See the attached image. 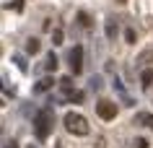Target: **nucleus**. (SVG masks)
Masks as SVG:
<instances>
[{"instance_id": "f257e3e1", "label": "nucleus", "mask_w": 153, "mask_h": 148, "mask_svg": "<svg viewBox=\"0 0 153 148\" xmlns=\"http://www.w3.org/2000/svg\"><path fill=\"white\" fill-rule=\"evenodd\" d=\"M52 125H55V109L52 107H42L34 117V135L39 140H47L49 132H52Z\"/></svg>"}, {"instance_id": "f03ea898", "label": "nucleus", "mask_w": 153, "mask_h": 148, "mask_svg": "<svg viewBox=\"0 0 153 148\" xmlns=\"http://www.w3.org/2000/svg\"><path fill=\"white\" fill-rule=\"evenodd\" d=\"M62 125L65 130L70 132V135H78V138H83V135H88V120L83 115H78V112H68V115L62 117Z\"/></svg>"}, {"instance_id": "7ed1b4c3", "label": "nucleus", "mask_w": 153, "mask_h": 148, "mask_svg": "<svg viewBox=\"0 0 153 148\" xmlns=\"http://www.w3.org/2000/svg\"><path fill=\"white\" fill-rule=\"evenodd\" d=\"M68 65H70V70L75 75L83 70V47H81V44H75V47L68 52Z\"/></svg>"}, {"instance_id": "20e7f679", "label": "nucleus", "mask_w": 153, "mask_h": 148, "mask_svg": "<svg viewBox=\"0 0 153 148\" xmlns=\"http://www.w3.org/2000/svg\"><path fill=\"white\" fill-rule=\"evenodd\" d=\"M96 115L101 117V120H114V117H117V104L109 101V99H101L96 104Z\"/></svg>"}, {"instance_id": "39448f33", "label": "nucleus", "mask_w": 153, "mask_h": 148, "mask_svg": "<svg viewBox=\"0 0 153 148\" xmlns=\"http://www.w3.org/2000/svg\"><path fill=\"white\" fill-rule=\"evenodd\" d=\"M117 34H120V26H117V21H114V18H109V21H106V39H117Z\"/></svg>"}, {"instance_id": "423d86ee", "label": "nucleus", "mask_w": 153, "mask_h": 148, "mask_svg": "<svg viewBox=\"0 0 153 148\" xmlns=\"http://www.w3.org/2000/svg\"><path fill=\"white\" fill-rule=\"evenodd\" d=\"M140 83H143V89H151L153 86V68H145L140 73Z\"/></svg>"}, {"instance_id": "0eeeda50", "label": "nucleus", "mask_w": 153, "mask_h": 148, "mask_svg": "<svg viewBox=\"0 0 153 148\" xmlns=\"http://www.w3.org/2000/svg\"><path fill=\"white\" fill-rule=\"evenodd\" d=\"M39 49H42V44H39V39H36V36H31V39L26 42V52H29V55H36Z\"/></svg>"}, {"instance_id": "6e6552de", "label": "nucleus", "mask_w": 153, "mask_h": 148, "mask_svg": "<svg viewBox=\"0 0 153 148\" xmlns=\"http://www.w3.org/2000/svg\"><path fill=\"white\" fill-rule=\"evenodd\" d=\"M60 89H62L65 94H68V96L73 94V78H70V75H65V78H60Z\"/></svg>"}, {"instance_id": "1a4fd4ad", "label": "nucleus", "mask_w": 153, "mask_h": 148, "mask_svg": "<svg viewBox=\"0 0 153 148\" xmlns=\"http://www.w3.org/2000/svg\"><path fill=\"white\" fill-rule=\"evenodd\" d=\"M52 86H55V81H52V78H44V81L36 83V89H34V91H36V94H42V91H49Z\"/></svg>"}, {"instance_id": "9d476101", "label": "nucleus", "mask_w": 153, "mask_h": 148, "mask_svg": "<svg viewBox=\"0 0 153 148\" xmlns=\"http://www.w3.org/2000/svg\"><path fill=\"white\" fill-rule=\"evenodd\" d=\"M151 117L153 115H148V112H137V115H135V125H148V122H151Z\"/></svg>"}, {"instance_id": "9b49d317", "label": "nucleus", "mask_w": 153, "mask_h": 148, "mask_svg": "<svg viewBox=\"0 0 153 148\" xmlns=\"http://www.w3.org/2000/svg\"><path fill=\"white\" fill-rule=\"evenodd\" d=\"M44 68H47V70H57V57H55V52H49V55H47Z\"/></svg>"}, {"instance_id": "f8f14e48", "label": "nucleus", "mask_w": 153, "mask_h": 148, "mask_svg": "<svg viewBox=\"0 0 153 148\" xmlns=\"http://www.w3.org/2000/svg\"><path fill=\"white\" fill-rule=\"evenodd\" d=\"M62 39H65V34H62V29H55V31H52V44H62Z\"/></svg>"}, {"instance_id": "ddd939ff", "label": "nucleus", "mask_w": 153, "mask_h": 148, "mask_svg": "<svg viewBox=\"0 0 153 148\" xmlns=\"http://www.w3.org/2000/svg\"><path fill=\"white\" fill-rule=\"evenodd\" d=\"M83 96H86L83 91H73V94H70V96H68V99H70L73 104H81V101H83Z\"/></svg>"}, {"instance_id": "4468645a", "label": "nucleus", "mask_w": 153, "mask_h": 148, "mask_svg": "<svg viewBox=\"0 0 153 148\" xmlns=\"http://www.w3.org/2000/svg\"><path fill=\"white\" fill-rule=\"evenodd\" d=\"M13 62L18 65V70H21V73H26V70H29V68H26V60L21 57V55H16V57H13Z\"/></svg>"}, {"instance_id": "2eb2a0df", "label": "nucleus", "mask_w": 153, "mask_h": 148, "mask_svg": "<svg viewBox=\"0 0 153 148\" xmlns=\"http://www.w3.org/2000/svg\"><path fill=\"white\" fill-rule=\"evenodd\" d=\"M78 21H81V26H83V29H88V26H91V18H88V13H78Z\"/></svg>"}, {"instance_id": "dca6fc26", "label": "nucleus", "mask_w": 153, "mask_h": 148, "mask_svg": "<svg viewBox=\"0 0 153 148\" xmlns=\"http://www.w3.org/2000/svg\"><path fill=\"white\" fill-rule=\"evenodd\" d=\"M135 31H132V29H127V31H125V42H127V44H135Z\"/></svg>"}, {"instance_id": "f3484780", "label": "nucleus", "mask_w": 153, "mask_h": 148, "mask_svg": "<svg viewBox=\"0 0 153 148\" xmlns=\"http://www.w3.org/2000/svg\"><path fill=\"white\" fill-rule=\"evenodd\" d=\"M135 146H137V148H148V140H145V138H137Z\"/></svg>"}, {"instance_id": "a211bd4d", "label": "nucleus", "mask_w": 153, "mask_h": 148, "mask_svg": "<svg viewBox=\"0 0 153 148\" xmlns=\"http://www.w3.org/2000/svg\"><path fill=\"white\" fill-rule=\"evenodd\" d=\"M94 148H106V140H104V138H96V143H94Z\"/></svg>"}, {"instance_id": "6ab92c4d", "label": "nucleus", "mask_w": 153, "mask_h": 148, "mask_svg": "<svg viewBox=\"0 0 153 148\" xmlns=\"http://www.w3.org/2000/svg\"><path fill=\"white\" fill-rule=\"evenodd\" d=\"M3 148H18V143H16V140H5V143H3Z\"/></svg>"}, {"instance_id": "aec40b11", "label": "nucleus", "mask_w": 153, "mask_h": 148, "mask_svg": "<svg viewBox=\"0 0 153 148\" xmlns=\"http://www.w3.org/2000/svg\"><path fill=\"white\" fill-rule=\"evenodd\" d=\"M10 8H16V10H21V8H24V0H16V3H13V5H10Z\"/></svg>"}, {"instance_id": "412c9836", "label": "nucleus", "mask_w": 153, "mask_h": 148, "mask_svg": "<svg viewBox=\"0 0 153 148\" xmlns=\"http://www.w3.org/2000/svg\"><path fill=\"white\" fill-rule=\"evenodd\" d=\"M148 125H151V130H153V117H151V122H148Z\"/></svg>"}, {"instance_id": "4be33fe9", "label": "nucleus", "mask_w": 153, "mask_h": 148, "mask_svg": "<svg viewBox=\"0 0 153 148\" xmlns=\"http://www.w3.org/2000/svg\"><path fill=\"white\" fill-rule=\"evenodd\" d=\"M117 3H127V0H117Z\"/></svg>"}, {"instance_id": "5701e85b", "label": "nucleus", "mask_w": 153, "mask_h": 148, "mask_svg": "<svg viewBox=\"0 0 153 148\" xmlns=\"http://www.w3.org/2000/svg\"><path fill=\"white\" fill-rule=\"evenodd\" d=\"M29 148H36V146H29Z\"/></svg>"}]
</instances>
